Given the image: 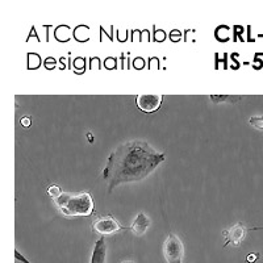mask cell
Segmentation results:
<instances>
[{"label": "cell", "instance_id": "cell-9", "mask_svg": "<svg viewBox=\"0 0 263 263\" xmlns=\"http://www.w3.org/2000/svg\"><path fill=\"white\" fill-rule=\"evenodd\" d=\"M211 99H212L215 103H236L238 99H241V96H232V95H211Z\"/></svg>", "mask_w": 263, "mask_h": 263}, {"label": "cell", "instance_id": "cell-18", "mask_svg": "<svg viewBox=\"0 0 263 263\" xmlns=\"http://www.w3.org/2000/svg\"><path fill=\"white\" fill-rule=\"evenodd\" d=\"M124 263H132V262H124Z\"/></svg>", "mask_w": 263, "mask_h": 263}, {"label": "cell", "instance_id": "cell-3", "mask_svg": "<svg viewBox=\"0 0 263 263\" xmlns=\"http://www.w3.org/2000/svg\"><path fill=\"white\" fill-rule=\"evenodd\" d=\"M163 254L168 263H182L184 257V246L177 234L170 233L163 243Z\"/></svg>", "mask_w": 263, "mask_h": 263}, {"label": "cell", "instance_id": "cell-11", "mask_svg": "<svg viewBox=\"0 0 263 263\" xmlns=\"http://www.w3.org/2000/svg\"><path fill=\"white\" fill-rule=\"evenodd\" d=\"M48 194L50 195L51 197H53V199H57L58 196H60L61 194H62V192H61V189L60 187H58V185H51V187H49L48 189Z\"/></svg>", "mask_w": 263, "mask_h": 263}, {"label": "cell", "instance_id": "cell-13", "mask_svg": "<svg viewBox=\"0 0 263 263\" xmlns=\"http://www.w3.org/2000/svg\"><path fill=\"white\" fill-rule=\"evenodd\" d=\"M20 124L23 126H25V128H29L30 124H32V120H30L29 117H23V119L20 120Z\"/></svg>", "mask_w": 263, "mask_h": 263}, {"label": "cell", "instance_id": "cell-17", "mask_svg": "<svg viewBox=\"0 0 263 263\" xmlns=\"http://www.w3.org/2000/svg\"><path fill=\"white\" fill-rule=\"evenodd\" d=\"M87 138H88V141H90L91 144H92V142H93V137H92V135H91V133H87Z\"/></svg>", "mask_w": 263, "mask_h": 263}, {"label": "cell", "instance_id": "cell-16", "mask_svg": "<svg viewBox=\"0 0 263 263\" xmlns=\"http://www.w3.org/2000/svg\"><path fill=\"white\" fill-rule=\"evenodd\" d=\"M115 65H116V62H115L114 58H109V60L105 61V66H107L108 69H114Z\"/></svg>", "mask_w": 263, "mask_h": 263}, {"label": "cell", "instance_id": "cell-10", "mask_svg": "<svg viewBox=\"0 0 263 263\" xmlns=\"http://www.w3.org/2000/svg\"><path fill=\"white\" fill-rule=\"evenodd\" d=\"M250 125L254 126L258 130H263V117L262 116H253L249 120Z\"/></svg>", "mask_w": 263, "mask_h": 263}, {"label": "cell", "instance_id": "cell-6", "mask_svg": "<svg viewBox=\"0 0 263 263\" xmlns=\"http://www.w3.org/2000/svg\"><path fill=\"white\" fill-rule=\"evenodd\" d=\"M225 236L228 238V243H232L233 246H238L245 238L246 229L242 224H236L230 228L228 232H225Z\"/></svg>", "mask_w": 263, "mask_h": 263}, {"label": "cell", "instance_id": "cell-2", "mask_svg": "<svg viewBox=\"0 0 263 263\" xmlns=\"http://www.w3.org/2000/svg\"><path fill=\"white\" fill-rule=\"evenodd\" d=\"M54 203L58 206V210L67 217H79V216L92 215L95 204L90 194L86 192H63L57 199H54Z\"/></svg>", "mask_w": 263, "mask_h": 263}, {"label": "cell", "instance_id": "cell-8", "mask_svg": "<svg viewBox=\"0 0 263 263\" xmlns=\"http://www.w3.org/2000/svg\"><path fill=\"white\" fill-rule=\"evenodd\" d=\"M150 227V218L147 217L145 213H138L136 220L133 221V225H132V232L136 234V236H144L147 232Z\"/></svg>", "mask_w": 263, "mask_h": 263}, {"label": "cell", "instance_id": "cell-7", "mask_svg": "<svg viewBox=\"0 0 263 263\" xmlns=\"http://www.w3.org/2000/svg\"><path fill=\"white\" fill-rule=\"evenodd\" d=\"M105 257H107V245L104 237H100L93 245L90 263H105Z\"/></svg>", "mask_w": 263, "mask_h": 263}, {"label": "cell", "instance_id": "cell-4", "mask_svg": "<svg viewBox=\"0 0 263 263\" xmlns=\"http://www.w3.org/2000/svg\"><path fill=\"white\" fill-rule=\"evenodd\" d=\"M136 104L141 111L145 114H153L158 111L162 104L161 95H152V93H142L136 98Z\"/></svg>", "mask_w": 263, "mask_h": 263}, {"label": "cell", "instance_id": "cell-14", "mask_svg": "<svg viewBox=\"0 0 263 263\" xmlns=\"http://www.w3.org/2000/svg\"><path fill=\"white\" fill-rule=\"evenodd\" d=\"M258 258H259V254H258V253H253V254H249L248 257H246V260H248L249 263H251V262H255Z\"/></svg>", "mask_w": 263, "mask_h": 263}, {"label": "cell", "instance_id": "cell-12", "mask_svg": "<svg viewBox=\"0 0 263 263\" xmlns=\"http://www.w3.org/2000/svg\"><path fill=\"white\" fill-rule=\"evenodd\" d=\"M74 66H75V69H78V70L83 69L84 61L82 60V58H77V60H75V62H74Z\"/></svg>", "mask_w": 263, "mask_h": 263}, {"label": "cell", "instance_id": "cell-1", "mask_svg": "<svg viewBox=\"0 0 263 263\" xmlns=\"http://www.w3.org/2000/svg\"><path fill=\"white\" fill-rule=\"evenodd\" d=\"M166 159L164 153L157 152L146 141L133 140L115 147L103 171L108 191L125 183L140 182L149 177Z\"/></svg>", "mask_w": 263, "mask_h": 263}, {"label": "cell", "instance_id": "cell-5", "mask_svg": "<svg viewBox=\"0 0 263 263\" xmlns=\"http://www.w3.org/2000/svg\"><path fill=\"white\" fill-rule=\"evenodd\" d=\"M93 229H95L96 233L102 234V236H107V234L116 233V232L121 230L123 228L120 227L119 222L114 220V218L104 217L93 222Z\"/></svg>", "mask_w": 263, "mask_h": 263}, {"label": "cell", "instance_id": "cell-15", "mask_svg": "<svg viewBox=\"0 0 263 263\" xmlns=\"http://www.w3.org/2000/svg\"><path fill=\"white\" fill-rule=\"evenodd\" d=\"M144 60H142V58H137V60L135 61V63H133V65H135V67L136 69H142V67H144Z\"/></svg>", "mask_w": 263, "mask_h": 263}]
</instances>
